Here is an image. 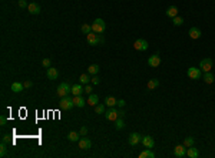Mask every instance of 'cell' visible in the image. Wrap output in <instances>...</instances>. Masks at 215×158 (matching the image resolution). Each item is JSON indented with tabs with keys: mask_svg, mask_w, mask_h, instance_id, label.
Segmentation results:
<instances>
[{
	"mask_svg": "<svg viewBox=\"0 0 215 158\" xmlns=\"http://www.w3.org/2000/svg\"><path fill=\"white\" fill-rule=\"evenodd\" d=\"M79 134L80 135H88V128H86V127H82L80 131H79Z\"/></svg>",
	"mask_w": 215,
	"mask_h": 158,
	"instance_id": "40",
	"label": "cell"
},
{
	"mask_svg": "<svg viewBox=\"0 0 215 158\" xmlns=\"http://www.w3.org/2000/svg\"><path fill=\"white\" fill-rule=\"evenodd\" d=\"M46 74H48V79H49V80H56L59 77V71L56 70L55 67H49Z\"/></svg>",
	"mask_w": 215,
	"mask_h": 158,
	"instance_id": "15",
	"label": "cell"
},
{
	"mask_svg": "<svg viewBox=\"0 0 215 158\" xmlns=\"http://www.w3.org/2000/svg\"><path fill=\"white\" fill-rule=\"evenodd\" d=\"M99 70H100V67L98 66V64H91L89 69H88V73L92 74V76H96V74L99 73Z\"/></svg>",
	"mask_w": 215,
	"mask_h": 158,
	"instance_id": "27",
	"label": "cell"
},
{
	"mask_svg": "<svg viewBox=\"0 0 215 158\" xmlns=\"http://www.w3.org/2000/svg\"><path fill=\"white\" fill-rule=\"evenodd\" d=\"M73 103L76 107H79V108H82V107H85V104H86V100L83 98L82 95H75L73 97Z\"/></svg>",
	"mask_w": 215,
	"mask_h": 158,
	"instance_id": "14",
	"label": "cell"
},
{
	"mask_svg": "<svg viewBox=\"0 0 215 158\" xmlns=\"http://www.w3.org/2000/svg\"><path fill=\"white\" fill-rule=\"evenodd\" d=\"M105 104H106L108 107H115L116 104H118V100L113 95H108L106 98H105Z\"/></svg>",
	"mask_w": 215,
	"mask_h": 158,
	"instance_id": "22",
	"label": "cell"
},
{
	"mask_svg": "<svg viewBox=\"0 0 215 158\" xmlns=\"http://www.w3.org/2000/svg\"><path fill=\"white\" fill-rule=\"evenodd\" d=\"M85 91V88L82 87V84H73L72 86V94L73 95H80Z\"/></svg>",
	"mask_w": 215,
	"mask_h": 158,
	"instance_id": "20",
	"label": "cell"
},
{
	"mask_svg": "<svg viewBox=\"0 0 215 158\" xmlns=\"http://www.w3.org/2000/svg\"><path fill=\"white\" fill-rule=\"evenodd\" d=\"M142 144H143L145 148H154L155 140H154V137H151V135H145V137H142Z\"/></svg>",
	"mask_w": 215,
	"mask_h": 158,
	"instance_id": "11",
	"label": "cell"
},
{
	"mask_svg": "<svg viewBox=\"0 0 215 158\" xmlns=\"http://www.w3.org/2000/svg\"><path fill=\"white\" fill-rule=\"evenodd\" d=\"M19 6H20V7H29L26 0H19Z\"/></svg>",
	"mask_w": 215,
	"mask_h": 158,
	"instance_id": "39",
	"label": "cell"
},
{
	"mask_svg": "<svg viewBox=\"0 0 215 158\" xmlns=\"http://www.w3.org/2000/svg\"><path fill=\"white\" fill-rule=\"evenodd\" d=\"M172 23H174V26H182V24H184V19L179 17V16H176V17H174Z\"/></svg>",
	"mask_w": 215,
	"mask_h": 158,
	"instance_id": "35",
	"label": "cell"
},
{
	"mask_svg": "<svg viewBox=\"0 0 215 158\" xmlns=\"http://www.w3.org/2000/svg\"><path fill=\"white\" fill-rule=\"evenodd\" d=\"M105 117H106V120H109V121H116V120L119 118L118 110H116L115 107H110V108L105 113Z\"/></svg>",
	"mask_w": 215,
	"mask_h": 158,
	"instance_id": "8",
	"label": "cell"
},
{
	"mask_svg": "<svg viewBox=\"0 0 215 158\" xmlns=\"http://www.w3.org/2000/svg\"><path fill=\"white\" fill-rule=\"evenodd\" d=\"M166 16L171 17V19L176 17L178 16V7L176 6H169V7L166 9Z\"/></svg>",
	"mask_w": 215,
	"mask_h": 158,
	"instance_id": "17",
	"label": "cell"
},
{
	"mask_svg": "<svg viewBox=\"0 0 215 158\" xmlns=\"http://www.w3.org/2000/svg\"><path fill=\"white\" fill-rule=\"evenodd\" d=\"M148 64L151 66V67H158V66L161 64V57H159L158 54H152L148 58Z\"/></svg>",
	"mask_w": 215,
	"mask_h": 158,
	"instance_id": "13",
	"label": "cell"
},
{
	"mask_svg": "<svg viewBox=\"0 0 215 158\" xmlns=\"http://www.w3.org/2000/svg\"><path fill=\"white\" fill-rule=\"evenodd\" d=\"M29 12H30V14H39L42 12V9H40V6L37 4V3H30L29 4Z\"/></svg>",
	"mask_w": 215,
	"mask_h": 158,
	"instance_id": "16",
	"label": "cell"
},
{
	"mask_svg": "<svg viewBox=\"0 0 215 158\" xmlns=\"http://www.w3.org/2000/svg\"><path fill=\"white\" fill-rule=\"evenodd\" d=\"M23 88H25V84H22V83H13L12 84V91L13 93H20V91H23Z\"/></svg>",
	"mask_w": 215,
	"mask_h": 158,
	"instance_id": "25",
	"label": "cell"
},
{
	"mask_svg": "<svg viewBox=\"0 0 215 158\" xmlns=\"http://www.w3.org/2000/svg\"><path fill=\"white\" fill-rule=\"evenodd\" d=\"M80 30H82L83 34H89V33H92V26H89V24H82Z\"/></svg>",
	"mask_w": 215,
	"mask_h": 158,
	"instance_id": "33",
	"label": "cell"
},
{
	"mask_svg": "<svg viewBox=\"0 0 215 158\" xmlns=\"http://www.w3.org/2000/svg\"><path fill=\"white\" fill-rule=\"evenodd\" d=\"M139 158H155V152L151 151V148H146L145 151H142L139 154Z\"/></svg>",
	"mask_w": 215,
	"mask_h": 158,
	"instance_id": "23",
	"label": "cell"
},
{
	"mask_svg": "<svg viewBox=\"0 0 215 158\" xmlns=\"http://www.w3.org/2000/svg\"><path fill=\"white\" fill-rule=\"evenodd\" d=\"M86 39H88V43H89L91 46H98V44H102V43H103V39L99 37V34L95 32L86 34Z\"/></svg>",
	"mask_w": 215,
	"mask_h": 158,
	"instance_id": "2",
	"label": "cell"
},
{
	"mask_svg": "<svg viewBox=\"0 0 215 158\" xmlns=\"http://www.w3.org/2000/svg\"><path fill=\"white\" fill-rule=\"evenodd\" d=\"M212 66H214V61H212V58L207 57V58L201 60V63H199V69L204 71V73H208V71H211Z\"/></svg>",
	"mask_w": 215,
	"mask_h": 158,
	"instance_id": "5",
	"label": "cell"
},
{
	"mask_svg": "<svg viewBox=\"0 0 215 158\" xmlns=\"http://www.w3.org/2000/svg\"><path fill=\"white\" fill-rule=\"evenodd\" d=\"M50 64H52V61H50V58H43V60H42V66H43V67H46V69H49V67H52Z\"/></svg>",
	"mask_w": 215,
	"mask_h": 158,
	"instance_id": "36",
	"label": "cell"
},
{
	"mask_svg": "<svg viewBox=\"0 0 215 158\" xmlns=\"http://www.w3.org/2000/svg\"><path fill=\"white\" fill-rule=\"evenodd\" d=\"M189 37L194 40H197L201 37V30H199L198 27H192V29H189Z\"/></svg>",
	"mask_w": 215,
	"mask_h": 158,
	"instance_id": "19",
	"label": "cell"
},
{
	"mask_svg": "<svg viewBox=\"0 0 215 158\" xmlns=\"http://www.w3.org/2000/svg\"><path fill=\"white\" fill-rule=\"evenodd\" d=\"M188 77L192 80H198L202 77V70L201 69H197V67H191V69H188Z\"/></svg>",
	"mask_w": 215,
	"mask_h": 158,
	"instance_id": "7",
	"label": "cell"
},
{
	"mask_svg": "<svg viewBox=\"0 0 215 158\" xmlns=\"http://www.w3.org/2000/svg\"><path fill=\"white\" fill-rule=\"evenodd\" d=\"M85 93H86V94H88V95H89V94H92V86H89V84H88V86L85 87Z\"/></svg>",
	"mask_w": 215,
	"mask_h": 158,
	"instance_id": "41",
	"label": "cell"
},
{
	"mask_svg": "<svg viewBox=\"0 0 215 158\" xmlns=\"http://www.w3.org/2000/svg\"><path fill=\"white\" fill-rule=\"evenodd\" d=\"M125 100H118V104H116V105H118V107H121V108H124L125 107Z\"/></svg>",
	"mask_w": 215,
	"mask_h": 158,
	"instance_id": "42",
	"label": "cell"
},
{
	"mask_svg": "<svg viewBox=\"0 0 215 158\" xmlns=\"http://www.w3.org/2000/svg\"><path fill=\"white\" fill-rule=\"evenodd\" d=\"M186 155L189 158H198L199 152H198V150L194 148V145H192V147H188V148H186Z\"/></svg>",
	"mask_w": 215,
	"mask_h": 158,
	"instance_id": "18",
	"label": "cell"
},
{
	"mask_svg": "<svg viewBox=\"0 0 215 158\" xmlns=\"http://www.w3.org/2000/svg\"><path fill=\"white\" fill-rule=\"evenodd\" d=\"M141 141H142V135L138 134V133H132V134L129 135V138H128V142H129V145H132V147L138 145V144H139Z\"/></svg>",
	"mask_w": 215,
	"mask_h": 158,
	"instance_id": "9",
	"label": "cell"
},
{
	"mask_svg": "<svg viewBox=\"0 0 215 158\" xmlns=\"http://www.w3.org/2000/svg\"><path fill=\"white\" fill-rule=\"evenodd\" d=\"M194 142H195V140H194L192 137H186V138L184 140V145L188 148V147H192V145H194Z\"/></svg>",
	"mask_w": 215,
	"mask_h": 158,
	"instance_id": "32",
	"label": "cell"
},
{
	"mask_svg": "<svg viewBox=\"0 0 215 158\" xmlns=\"http://www.w3.org/2000/svg\"><path fill=\"white\" fill-rule=\"evenodd\" d=\"M78 142H79V148H80V150H83V151L89 150V148L92 147L91 140H89V138H86L85 135H82V138H80V140H79Z\"/></svg>",
	"mask_w": 215,
	"mask_h": 158,
	"instance_id": "10",
	"label": "cell"
},
{
	"mask_svg": "<svg viewBox=\"0 0 215 158\" xmlns=\"http://www.w3.org/2000/svg\"><path fill=\"white\" fill-rule=\"evenodd\" d=\"M59 105H60V108H62V110H70V108H73V107H75L73 98H72V97H69V95H66V97H62V100H60Z\"/></svg>",
	"mask_w": 215,
	"mask_h": 158,
	"instance_id": "3",
	"label": "cell"
},
{
	"mask_svg": "<svg viewBox=\"0 0 215 158\" xmlns=\"http://www.w3.org/2000/svg\"><path fill=\"white\" fill-rule=\"evenodd\" d=\"M9 152H7V144L1 142L0 144V157H7Z\"/></svg>",
	"mask_w": 215,
	"mask_h": 158,
	"instance_id": "29",
	"label": "cell"
},
{
	"mask_svg": "<svg viewBox=\"0 0 215 158\" xmlns=\"http://www.w3.org/2000/svg\"><path fill=\"white\" fill-rule=\"evenodd\" d=\"M214 80H215V77H214V74H212L211 71L204 73V81H205L207 84H212V83H214Z\"/></svg>",
	"mask_w": 215,
	"mask_h": 158,
	"instance_id": "26",
	"label": "cell"
},
{
	"mask_svg": "<svg viewBox=\"0 0 215 158\" xmlns=\"http://www.w3.org/2000/svg\"><path fill=\"white\" fill-rule=\"evenodd\" d=\"M115 127H116V130H122L125 127V123H124V118H122V117H119V118L115 121Z\"/></svg>",
	"mask_w": 215,
	"mask_h": 158,
	"instance_id": "31",
	"label": "cell"
},
{
	"mask_svg": "<svg viewBox=\"0 0 215 158\" xmlns=\"http://www.w3.org/2000/svg\"><path fill=\"white\" fill-rule=\"evenodd\" d=\"M118 114H119V117H122V118L125 117V111L124 110H118Z\"/></svg>",
	"mask_w": 215,
	"mask_h": 158,
	"instance_id": "45",
	"label": "cell"
},
{
	"mask_svg": "<svg viewBox=\"0 0 215 158\" xmlns=\"http://www.w3.org/2000/svg\"><path fill=\"white\" fill-rule=\"evenodd\" d=\"M91 26H92V32L98 33V34H102L105 32V29H106V24H105V22L102 19H96Z\"/></svg>",
	"mask_w": 215,
	"mask_h": 158,
	"instance_id": "1",
	"label": "cell"
},
{
	"mask_svg": "<svg viewBox=\"0 0 215 158\" xmlns=\"http://www.w3.org/2000/svg\"><path fill=\"white\" fill-rule=\"evenodd\" d=\"M95 113L96 114H103L105 113V105L103 104H96L95 105Z\"/></svg>",
	"mask_w": 215,
	"mask_h": 158,
	"instance_id": "34",
	"label": "cell"
},
{
	"mask_svg": "<svg viewBox=\"0 0 215 158\" xmlns=\"http://www.w3.org/2000/svg\"><path fill=\"white\" fill-rule=\"evenodd\" d=\"M98 101H99V97L96 94H89V97H88V100H86V103L89 104V105H96L98 104Z\"/></svg>",
	"mask_w": 215,
	"mask_h": 158,
	"instance_id": "21",
	"label": "cell"
},
{
	"mask_svg": "<svg viewBox=\"0 0 215 158\" xmlns=\"http://www.w3.org/2000/svg\"><path fill=\"white\" fill-rule=\"evenodd\" d=\"M79 137H80V134H79V133H76V131H70V133L67 134V140H69V141H72V142H76V141H79V140H80Z\"/></svg>",
	"mask_w": 215,
	"mask_h": 158,
	"instance_id": "24",
	"label": "cell"
},
{
	"mask_svg": "<svg viewBox=\"0 0 215 158\" xmlns=\"http://www.w3.org/2000/svg\"><path fill=\"white\" fill-rule=\"evenodd\" d=\"M91 80H92V79L89 77V73H88V74H82V76L79 77V81H80L82 84H88Z\"/></svg>",
	"mask_w": 215,
	"mask_h": 158,
	"instance_id": "30",
	"label": "cell"
},
{
	"mask_svg": "<svg viewBox=\"0 0 215 158\" xmlns=\"http://www.w3.org/2000/svg\"><path fill=\"white\" fill-rule=\"evenodd\" d=\"M159 86V80L158 79H152L148 81V84H146V87L149 88V90H155V88Z\"/></svg>",
	"mask_w": 215,
	"mask_h": 158,
	"instance_id": "28",
	"label": "cell"
},
{
	"mask_svg": "<svg viewBox=\"0 0 215 158\" xmlns=\"http://www.w3.org/2000/svg\"><path fill=\"white\" fill-rule=\"evenodd\" d=\"M92 84H95V86H98V84H99L100 83V79L99 77H98V76H93V77H92Z\"/></svg>",
	"mask_w": 215,
	"mask_h": 158,
	"instance_id": "37",
	"label": "cell"
},
{
	"mask_svg": "<svg viewBox=\"0 0 215 158\" xmlns=\"http://www.w3.org/2000/svg\"><path fill=\"white\" fill-rule=\"evenodd\" d=\"M56 93H58L59 97H66L69 93H72V87H70L67 83H60Z\"/></svg>",
	"mask_w": 215,
	"mask_h": 158,
	"instance_id": "4",
	"label": "cell"
},
{
	"mask_svg": "<svg viewBox=\"0 0 215 158\" xmlns=\"http://www.w3.org/2000/svg\"><path fill=\"white\" fill-rule=\"evenodd\" d=\"M133 47L135 50H138V51H145V50H148V41L145 39H138L135 40V43H133Z\"/></svg>",
	"mask_w": 215,
	"mask_h": 158,
	"instance_id": "6",
	"label": "cell"
},
{
	"mask_svg": "<svg viewBox=\"0 0 215 158\" xmlns=\"http://www.w3.org/2000/svg\"><path fill=\"white\" fill-rule=\"evenodd\" d=\"M174 155L178 158H182L186 155V147L185 145H176L174 148Z\"/></svg>",
	"mask_w": 215,
	"mask_h": 158,
	"instance_id": "12",
	"label": "cell"
},
{
	"mask_svg": "<svg viewBox=\"0 0 215 158\" xmlns=\"http://www.w3.org/2000/svg\"><path fill=\"white\" fill-rule=\"evenodd\" d=\"M23 84H25V88H29V87H32V86H33V83H32V81H25Z\"/></svg>",
	"mask_w": 215,
	"mask_h": 158,
	"instance_id": "44",
	"label": "cell"
},
{
	"mask_svg": "<svg viewBox=\"0 0 215 158\" xmlns=\"http://www.w3.org/2000/svg\"><path fill=\"white\" fill-rule=\"evenodd\" d=\"M1 142H4V144H9V142H10V137H9L7 134L3 135V137H1Z\"/></svg>",
	"mask_w": 215,
	"mask_h": 158,
	"instance_id": "38",
	"label": "cell"
},
{
	"mask_svg": "<svg viewBox=\"0 0 215 158\" xmlns=\"http://www.w3.org/2000/svg\"><path fill=\"white\" fill-rule=\"evenodd\" d=\"M6 121H7V120H6V117H4V115H1V117H0V126H6Z\"/></svg>",
	"mask_w": 215,
	"mask_h": 158,
	"instance_id": "43",
	"label": "cell"
}]
</instances>
